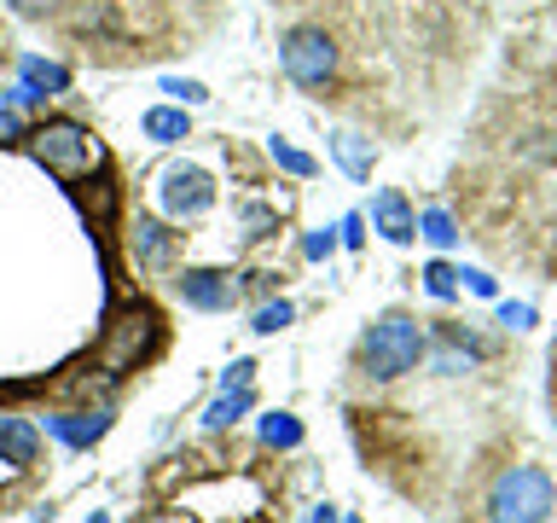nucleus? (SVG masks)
<instances>
[{
  "label": "nucleus",
  "mask_w": 557,
  "mask_h": 523,
  "mask_svg": "<svg viewBox=\"0 0 557 523\" xmlns=\"http://www.w3.org/2000/svg\"><path fill=\"white\" fill-rule=\"evenodd\" d=\"M424 349H430V338H424V326H418L412 314H383V320H372L366 338H360V366L389 384L400 373H412V366L424 361Z\"/></svg>",
  "instance_id": "obj_1"
},
{
  "label": "nucleus",
  "mask_w": 557,
  "mask_h": 523,
  "mask_svg": "<svg viewBox=\"0 0 557 523\" xmlns=\"http://www.w3.org/2000/svg\"><path fill=\"white\" fill-rule=\"evenodd\" d=\"M557 506V488L540 465H505L487 488V518L494 523H546Z\"/></svg>",
  "instance_id": "obj_2"
},
{
  "label": "nucleus",
  "mask_w": 557,
  "mask_h": 523,
  "mask_svg": "<svg viewBox=\"0 0 557 523\" xmlns=\"http://www.w3.org/2000/svg\"><path fill=\"white\" fill-rule=\"evenodd\" d=\"M29 157L41 163L47 174H59V181H82V174H94L104 163L99 139L82 129V122H41L35 134H24Z\"/></svg>",
  "instance_id": "obj_3"
},
{
  "label": "nucleus",
  "mask_w": 557,
  "mask_h": 523,
  "mask_svg": "<svg viewBox=\"0 0 557 523\" xmlns=\"http://www.w3.org/2000/svg\"><path fill=\"white\" fill-rule=\"evenodd\" d=\"M157 338H163V320H157V308H151V303H128L111 326H104L99 361L111 366V378H116V373H128V366L146 361L151 349H157Z\"/></svg>",
  "instance_id": "obj_4"
},
{
  "label": "nucleus",
  "mask_w": 557,
  "mask_h": 523,
  "mask_svg": "<svg viewBox=\"0 0 557 523\" xmlns=\"http://www.w3.org/2000/svg\"><path fill=\"white\" fill-rule=\"evenodd\" d=\"M157 209H163L169 221H198L215 209V181H209L203 169H191V163H169L163 174H157Z\"/></svg>",
  "instance_id": "obj_5"
},
{
  "label": "nucleus",
  "mask_w": 557,
  "mask_h": 523,
  "mask_svg": "<svg viewBox=\"0 0 557 523\" xmlns=\"http://www.w3.org/2000/svg\"><path fill=\"white\" fill-rule=\"evenodd\" d=\"M285 76L296 87H325L337 76V47L325 29H290L285 35Z\"/></svg>",
  "instance_id": "obj_6"
},
{
  "label": "nucleus",
  "mask_w": 557,
  "mask_h": 523,
  "mask_svg": "<svg viewBox=\"0 0 557 523\" xmlns=\"http://www.w3.org/2000/svg\"><path fill=\"white\" fill-rule=\"evenodd\" d=\"M174 291H181V303L198 308V314H221V308L238 303V279L221 273V268H181L174 273Z\"/></svg>",
  "instance_id": "obj_7"
},
{
  "label": "nucleus",
  "mask_w": 557,
  "mask_h": 523,
  "mask_svg": "<svg viewBox=\"0 0 557 523\" xmlns=\"http://www.w3.org/2000/svg\"><path fill=\"white\" fill-rule=\"evenodd\" d=\"M122 239H128V256L134 268H163V262L174 256V233L157 216H128V227H122Z\"/></svg>",
  "instance_id": "obj_8"
},
{
  "label": "nucleus",
  "mask_w": 557,
  "mask_h": 523,
  "mask_svg": "<svg viewBox=\"0 0 557 523\" xmlns=\"http://www.w3.org/2000/svg\"><path fill=\"white\" fill-rule=\"evenodd\" d=\"M47 430L59 436L64 448H94L104 442V430H111V408H76V413H47Z\"/></svg>",
  "instance_id": "obj_9"
},
{
  "label": "nucleus",
  "mask_w": 557,
  "mask_h": 523,
  "mask_svg": "<svg viewBox=\"0 0 557 523\" xmlns=\"http://www.w3.org/2000/svg\"><path fill=\"white\" fill-rule=\"evenodd\" d=\"M372 227L389 244H412L418 239V216H412V204H407V192H395V186H383L377 198H372Z\"/></svg>",
  "instance_id": "obj_10"
},
{
  "label": "nucleus",
  "mask_w": 557,
  "mask_h": 523,
  "mask_svg": "<svg viewBox=\"0 0 557 523\" xmlns=\"http://www.w3.org/2000/svg\"><path fill=\"white\" fill-rule=\"evenodd\" d=\"M0 460H7L12 471H29L35 460H41V430H35V418L0 413Z\"/></svg>",
  "instance_id": "obj_11"
},
{
  "label": "nucleus",
  "mask_w": 557,
  "mask_h": 523,
  "mask_svg": "<svg viewBox=\"0 0 557 523\" xmlns=\"http://www.w3.org/2000/svg\"><path fill=\"white\" fill-rule=\"evenodd\" d=\"M331 157H337V169L348 174V181H366V174H372V139L366 134H355V129H337L331 134Z\"/></svg>",
  "instance_id": "obj_12"
},
{
  "label": "nucleus",
  "mask_w": 557,
  "mask_h": 523,
  "mask_svg": "<svg viewBox=\"0 0 557 523\" xmlns=\"http://www.w3.org/2000/svg\"><path fill=\"white\" fill-rule=\"evenodd\" d=\"M139 129H146V139H157V146H181V139L191 134L186 111H169V105H151L146 117H139Z\"/></svg>",
  "instance_id": "obj_13"
},
{
  "label": "nucleus",
  "mask_w": 557,
  "mask_h": 523,
  "mask_svg": "<svg viewBox=\"0 0 557 523\" xmlns=\"http://www.w3.org/2000/svg\"><path fill=\"white\" fill-rule=\"evenodd\" d=\"M256 408V396H250V384H244V390H221L215 401H209V413H203V425L209 430H233L244 413Z\"/></svg>",
  "instance_id": "obj_14"
},
{
  "label": "nucleus",
  "mask_w": 557,
  "mask_h": 523,
  "mask_svg": "<svg viewBox=\"0 0 557 523\" xmlns=\"http://www.w3.org/2000/svg\"><path fill=\"white\" fill-rule=\"evenodd\" d=\"M17 70H24V82L35 87V94H64V87H70V70L52 64V59H35V52H29Z\"/></svg>",
  "instance_id": "obj_15"
},
{
  "label": "nucleus",
  "mask_w": 557,
  "mask_h": 523,
  "mask_svg": "<svg viewBox=\"0 0 557 523\" xmlns=\"http://www.w3.org/2000/svg\"><path fill=\"white\" fill-rule=\"evenodd\" d=\"M418 239L435 244V251H453V244H459V221H453L447 209H424V216H418Z\"/></svg>",
  "instance_id": "obj_16"
},
{
  "label": "nucleus",
  "mask_w": 557,
  "mask_h": 523,
  "mask_svg": "<svg viewBox=\"0 0 557 523\" xmlns=\"http://www.w3.org/2000/svg\"><path fill=\"white\" fill-rule=\"evenodd\" d=\"M261 442H268V448H296V442H302V418H296V413H268V418H261Z\"/></svg>",
  "instance_id": "obj_17"
},
{
  "label": "nucleus",
  "mask_w": 557,
  "mask_h": 523,
  "mask_svg": "<svg viewBox=\"0 0 557 523\" xmlns=\"http://www.w3.org/2000/svg\"><path fill=\"white\" fill-rule=\"evenodd\" d=\"M268 151H273V163L285 169V174H296V181H308V174H313V157H308L302 146H290V139H278V134H273V146H268Z\"/></svg>",
  "instance_id": "obj_18"
},
{
  "label": "nucleus",
  "mask_w": 557,
  "mask_h": 523,
  "mask_svg": "<svg viewBox=\"0 0 557 523\" xmlns=\"http://www.w3.org/2000/svg\"><path fill=\"white\" fill-rule=\"evenodd\" d=\"M424 291L435 296V303H453V296H459V268H447V262H430V268H424Z\"/></svg>",
  "instance_id": "obj_19"
},
{
  "label": "nucleus",
  "mask_w": 557,
  "mask_h": 523,
  "mask_svg": "<svg viewBox=\"0 0 557 523\" xmlns=\"http://www.w3.org/2000/svg\"><path fill=\"white\" fill-rule=\"evenodd\" d=\"M296 320V308L285 303V296H278V303H261L256 308V320H250V331H261V338H273V331H285Z\"/></svg>",
  "instance_id": "obj_20"
},
{
  "label": "nucleus",
  "mask_w": 557,
  "mask_h": 523,
  "mask_svg": "<svg viewBox=\"0 0 557 523\" xmlns=\"http://www.w3.org/2000/svg\"><path fill=\"white\" fill-rule=\"evenodd\" d=\"M163 94H174L181 105H203V99H209V87H203V82H191V76H163Z\"/></svg>",
  "instance_id": "obj_21"
},
{
  "label": "nucleus",
  "mask_w": 557,
  "mask_h": 523,
  "mask_svg": "<svg viewBox=\"0 0 557 523\" xmlns=\"http://www.w3.org/2000/svg\"><path fill=\"white\" fill-rule=\"evenodd\" d=\"M331 251H337V227H320V233L302 239V256H308V262H325Z\"/></svg>",
  "instance_id": "obj_22"
},
{
  "label": "nucleus",
  "mask_w": 557,
  "mask_h": 523,
  "mask_svg": "<svg viewBox=\"0 0 557 523\" xmlns=\"http://www.w3.org/2000/svg\"><path fill=\"white\" fill-rule=\"evenodd\" d=\"M459 285H465L470 296H499L494 273H482V268H459Z\"/></svg>",
  "instance_id": "obj_23"
},
{
  "label": "nucleus",
  "mask_w": 557,
  "mask_h": 523,
  "mask_svg": "<svg viewBox=\"0 0 557 523\" xmlns=\"http://www.w3.org/2000/svg\"><path fill=\"white\" fill-rule=\"evenodd\" d=\"M499 326L529 331V326H534V308H529V303H499Z\"/></svg>",
  "instance_id": "obj_24"
},
{
  "label": "nucleus",
  "mask_w": 557,
  "mask_h": 523,
  "mask_svg": "<svg viewBox=\"0 0 557 523\" xmlns=\"http://www.w3.org/2000/svg\"><path fill=\"white\" fill-rule=\"evenodd\" d=\"M12 139H24V117L12 105H0V146H12Z\"/></svg>",
  "instance_id": "obj_25"
},
{
  "label": "nucleus",
  "mask_w": 557,
  "mask_h": 523,
  "mask_svg": "<svg viewBox=\"0 0 557 523\" xmlns=\"http://www.w3.org/2000/svg\"><path fill=\"white\" fill-rule=\"evenodd\" d=\"M250 373H256V361H233V366L221 373V384H226V390H244V384H250Z\"/></svg>",
  "instance_id": "obj_26"
},
{
  "label": "nucleus",
  "mask_w": 557,
  "mask_h": 523,
  "mask_svg": "<svg viewBox=\"0 0 557 523\" xmlns=\"http://www.w3.org/2000/svg\"><path fill=\"white\" fill-rule=\"evenodd\" d=\"M366 239V216H343L337 221V244H360Z\"/></svg>",
  "instance_id": "obj_27"
},
{
  "label": "nucleus",
  "mask_w": 557,
  "mask_h": 523,
  "mask_svg": "<svg viewBox=\"0 0 557 523\" xmlns=\"http://www.w3.org/2000/svg\"><path fill=\"white\" fill-rule=\"evenodd\" d=\"M41 99H47V94H35L29 82H17V87H12V111H29V105H41Z\"/></svg>",
  "instance_id": "obj_28"
},
{
  "label": "nucleus",
  "mask_w": 557,
  "mask_h": 523,
  "mask_svg": "<svg viewBox=\"0 0 557 523\" xmlns=\"http://www.w3.org/2000/svg\"><path fill=\"white\" fill-rule=\"evenodd\" d=\"M308 523H343V512H337V506H313Z\"/></svg>",
  "instance_id": "obj_29"
},
{
  "label": "nucleus",
  "mask_w": 557,
  "mask_h": 523,
  "mask_svg": "<svg viewBox=\"0 0 557 523\" xmlns=\"http://www.w3.org/2000/svg\"><path fill=\"white\" fill-rule=\"evenodd\" d=\"M12 7H17V12H47L52 0H12Z\"/></svg>",
  "instance_id": "obj_30"
},
{
  "label": "nucleus",
  "mask_w": 557,
  "mask_h": 523,
  "mask_svg": "<svg viewBox=\"0 0 557 523\" xmlns=\"http://www.w3.org/2000/svg\"><path fill=\"white\" fill-rule=\"evenodd\" d=\"M87 523H111V518H104V512H94V518H87Z\"/></svg>",
  "instance_id": "obj_31"
},
{
  "label": "nucleus",
  "mask_w": 557,
  "mask_h": 523,
  "mask_svg": "<svg viewBox=\"0 0 557 523\" xmlns=\"http://www.w3.org/2000/svg\"><path fill=\"white\" fill-rule=\"evenodd\" d=\"M343 523H360V518H343Z\"/></svg>",
  "instance_id": "obj_32"
},
{
  "label": "nucleus",
  "mask_w": 557,
  "mask_h": 523,
  "mask_svg": "<svg viewBox=\"0 0 557 523\" xmlns=\"http://www.w3.org/2000/svg\"><path fill=\"white\" fill-rule=\"evenodd\" d=\"M157 523H174V518H157Z\"/></svg>",
  "instance_id": "obj_33"
}]
</instances>
